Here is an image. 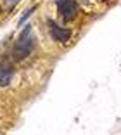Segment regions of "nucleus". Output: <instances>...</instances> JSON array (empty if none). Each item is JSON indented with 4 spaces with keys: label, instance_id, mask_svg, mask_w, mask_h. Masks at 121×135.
Here are the masks:
<instances>
[{
    "label": "nucleus",
    "instance_id": "nucleus-1",
    "mask_svg": "<svg viewBox=\"0 0 121 135\" xmlns=\"http://www.w3.org/2000/svg\"><path fill=\"white\" fill-rule=\"evenodd\" d=\"M33 49H35V36L31 35V28L28 26V28L21 33L19 38L16 40L12 54H14V57H16V59H23V57H26L28 54L33 50Z\"/></svg>",
    "mask_w": 121,
    "mask_h": 135
},
{
    "label": "nucleus",
    "instance_id": "nucleus-3",
    "mask_svg": "<svg viewBox=\"0 0 121 135\" xmlns=\"http://www.w3.org/2000/svg\"><path fill=\"white\" fill-rule=\"evenodd\" d=\"M47 26H49V31H50V36L55 40V42H59V44H66V42H69L71 31L67 28L59 26V24H55L54 21H47Z\"/></svg>",
    "mask_w": 121,
    "mask_h": 135
},
{
    "label": "nucleus",
    "instance_id": "nucleus-5",
    "mask_svg": "<svg viewBox=\"0 0 121 135\" xmlns=\"http://www.w3.org/2000/svg\"><path fill=\"white\" fill-rule=\"evenodd\" d=\"M4 2H5V4H11V2H12V4H16L17 0H4Z\"/></svg>",
    "mask_w": 121,
    "mask_h": 135
},
{
    "label": "nucleus",
    "instance_id": "nucleus-4",
    "mask_svg": "<svg viewBox=\"0 0 121 135\" xmlns=\"http://www.w3.org/2000/svg\"><path fill=\"white\" fill-rule=\"evenodd\" d=\"M11 80H12V69L7 64H4L2 66V87H7Z\"/></svg>",
    "mask_w": 121,
    "mask_h": 135
},
{
    "label": "nucleus",
    "instance_id": "nucleus-2",
    "mask_svg": "<svg viewBox=\"0 0 121 135\" xmlns=\"http://www.w3.org/2000/svg\"><path fill=\"white\" fill-rule=\"evenodd\" d=\"M55 7H57V14L64 23H69L78 16V4L74 0H55Z\"/></svg>",
    "mask_w": 121,
    "mask_h": 135
}]
</instances>
